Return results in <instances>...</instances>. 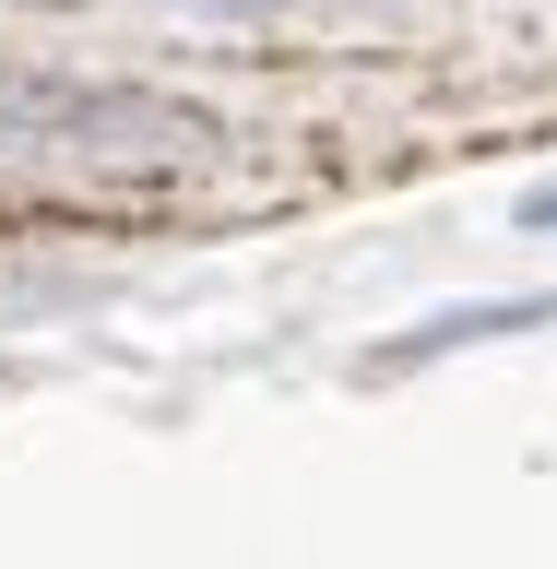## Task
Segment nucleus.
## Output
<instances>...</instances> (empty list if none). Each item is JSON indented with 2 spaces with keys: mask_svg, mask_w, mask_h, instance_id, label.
Returning <instances> with one entry per match:
<instances>
[{
  "mask_svg": "<svg viewBox=\"0 0 557 569\" xmlns=\"http://www.w3.org/2000/svg\"><path fill=\"white\" fill-rule=\"evenodd\" d=\"M510 332H557V297H475V309H427L404 345L368 356V380H404L427 356H462V345H510Z\"/></svg>",
  "mask_w": 557,
  "mask_h": 569,
  "instance_id": "1",
  "label": "nucleus"
},
{
  "mask_svg": "<svg viewBox=\"0 0 557 569\" xmlns=\"http://www.w3.org/2000/svg\"><path fill=\"white\" fill-rule=\"evenodd\" d=\"M523 226H534V238H557V178H546V190H523Z\"/></svg>",
  "mask_w": 557,
  "mask_h": 569,
  "instance_id": "2",
  "label": "nucleus"
},
{
  "mask_svg": "<svg viewBox=\"0 0 557 569\" xmlns=\"http://www.w3.org/2000/svg\"><path fill=\"white\" fill-rule=\"evenodd\" d=\"M213 12H261V0H213Z\"/></svg>",
  "mask_w": 557,
  "mask_h": 569,
  "instance_id": "3",
  "label": "nucleus"
}]
</instances>
